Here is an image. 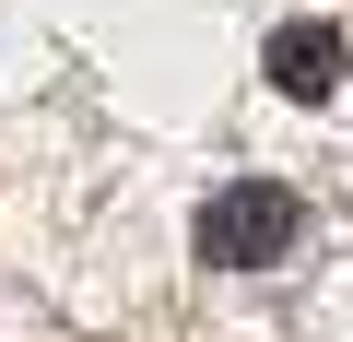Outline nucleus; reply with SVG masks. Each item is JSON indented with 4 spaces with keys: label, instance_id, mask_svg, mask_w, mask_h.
Here are the masks:
<instances>
[{
    "label": "nucleus",
    "instance_id": "nucleus-1",
    "mask_svg": "<svg viewBox=\"0 0 353 342\" xmlns=\"http://www.w3.org/2000/svg\"><path fill=\"white\" fill-rule=\"evenodd\" d=\"M306 189H283V178H236V189H212L201 201V260L212 272H271V260H294L306 248Z\"/></svg>",
    "mask_w": 353,
    "mask_h": 342
},
{
    "label": "nucleus",
    "instance_id": "nucleus-2",
    "mask_svg": "<svg viewBox=\"0 0 353 342\" xmlns=\"http://www.w3.org/2000/svg\"><path fill=\"white\" fill-rule=\"evenodd\" d=\"M259 71H271V95H294V106H318V95H341V71H353V48H341V24H271V48H259Z\"/></svg>",
    "mask_w": 353,
    "mask_h": 342
}]
</instances>
